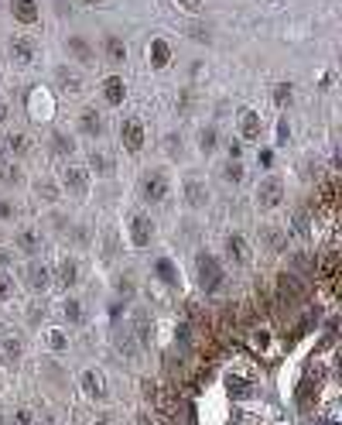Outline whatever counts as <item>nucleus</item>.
I'll list each match as a JSON object with an SVG mask.
<instances>
[{"label":"nucleus","mask_w":342,"mask_h":425,"mask_svg":"<svg viewBox=\"0 0 342 425\" xmlns=\"http://www.w3.org/2000/svg\"><path fill=\"white\" fill-rule=\"evenodd\" d=\"M11 251L24 254L28 261L38 257V254L45 251V230H38V227H21V230L11 237Z\"/></svg>","instance_id":"9b49d317"},{"label":"nucleus","mask_w":342,"mask_h":425,"mask_svg":"<svg viewBox=\"0 0 342 425\" xmlns=\"http://www.w3.org/2000/svg\"><path fill=\"white\" fill-rule=\"evenodd\" d=\"M219 144H223V137H219V127H216V124H202V127L195 131V148H199L202 158H212L219 151Z\"/></svg>","instance_id":"c756f323"},{"label":"nucleus","mask_w":342,"mask_h":425,"mask_svg":"<svg viewBox=\"0 0 342 425\" xmlns=\"http://www.w3.org/2000/svg\"><path fill=\"white\" fill-rule=\"evenodd\" d=\"M82 4H103V0H82Z\"/></svg>","instance_id":"4d7b16f0"},{"label":"nucleus","mask_w":342,"mask_h":425,"mask_svg":"<svg viewBox=\"0 0 342 425\" xmlns=\"http://www.w3.org/2000/svg\"><path fill=\"white\" fill-rule=\"evenodd\" d=\"M21 357H24V340L21 336H0V360H4V367H18Z\"/></svg>","instance_id":"72a5a7b5"},{"label":"nucleus","mask_w":342,"mask_h":425,"mask_svg":"<svg viewBox=\"0 0 342 425\" xmlns=\"http://www.w3.org/2000/svg\"><path fill=\"white\" fill-rule=\"evenodd\" d=\"M287 199V189H285V178L281 175H264L260 182H257V193H253V203H257V210L260 212H277L285 206Z\"/></svg>","instance_id":"39448f33"},{"label":"nucleus","mask_w":342,"mask_h":425,"mask_svg":"<svg viewBox=\"0 0 342 425\" xmlns=\"http://www.w3.org/2000/svg\"><path fill=\"white\" fill-rule=\"evenodd\" d=\"M28 117H31V124H48L55 117V99L45 86L28 90Z\"/></svg>","instance_id":"f8f14e48"},{"label":"nucleus","mask_w":342,"mask_h":425,"mask_svg":"<svg viewBox=\"0 0 342 425\" xmlns=\"http://www.w3.org/2000/svg\"><path fill=\"white\" fill-rule=\"evenodd\" d=\"M137 425H154L151 411H137Z\"/></svg>","instance_id":"864d4df0"},{"label":"nucleus","mask_w":342,"mask_h":425,"mask_svg":"<svg viewBox=\"0 0 342 425\" xmlns=\"http://www.w3.org/2000/svg\"><path fill=\"white\" fill-rule=\"evenodd\" d=\"M151 274L165 285V289L171 291H182V271H178V264L171 261L168 254H158L154 257V264H151Z\"/></svg>","instance_id":"aec40b11"},{"label":"nucleus","mask_w":342,"mask_h":425,"mask_svg":"<svg viewBox=\"0 0 342 425\" xmlns=\"http://www.w3.org/2000/svg\"><path fill=\"white\" fill-rule=\"evenodd\" d=\"M182 199H185V206H189V210H195V212L209 210V206H212L209 182H206L199 172H189L185 178H182Z\"/></svg>","instance_id":"6e6552de"},{"label":"nucleus","mask_w":342,"mask_h":425,"mask_svg":"<svg viewBox=\"0 0 342 425\" xmlns=\"http://www.w3.org/2000/svg\"><path fill=\"white\" fill-rule=\"evenodd\" d=\"M274 141H277V144H287V141H291V120H287V117H281V120H277Z\"/></svg>","instance_id":"a18cd8bd"},{"label":"nucleus","mask_w":342,"mask_h":425,"mask_svg":"<svg viewBox=\"0 0 342 425\" xmlns=\"http://www.w3.org/2000/svg\"><path fill=\"white\" fill-rule=\"evenodd\" d=\"M7 268H14V251H11V247H7V251L0 247V271H7Z\"/></svg>","instance_id":"603ef678"},{"label":"nucleus","mask_w":342,"mask_h":425,"mask_svg":"<svg viewBox=\"0 0 342 425\" xmlns=\"http://www.w3.org/2000/svg\"><path fill=\"white\" fill-rule=\"evenodd\" d=\"M116 137H120V148L127 155H140L144 144H148V131H144V120L140 117H123L120 127H116Z\"/></svg>","instance_id":"1a4fd4ad"},{"label":"nucleus","mask_w":342,"mask_h":425,"mask_svg":"<svg viewBox=\"0 0 342 425\" xmlns=\"http://www.w3.org/2000/svg\"><path fill=\"white\" fill-rule=\"evenodd\" d=\"M65 240H72V247H76V251H86V247L93 244V227H89V223H69Z\"/></svg>","instance_id":"4c0bfd02"},{"label":"nucleus","mask_w":342,"mask_h":425,"mask_svg":"<svg viewBox=\"0 0 342 425\" xmlns=\"http://www.w3.org/2000/svg\"><path fill=\"white\" fill-rule=\"evenodd\" d=\"M52 82H55V90L62 97H79L82 93V76L76 69H69V65H55L52 69Z\"/></svg>","instance_id":"4be33fe9"},{"label":"nucleus","mask_w":342,"mask_h":425,"mask_svg":"<svg viewBox=\"0 0 342 425\" xmlns=\"http://www.w3.org/2000/svg\"><path fill=\"white\" fill-rule=\"evenodd\" d=\"M18 295V281H14V274L11 271H0V302H11Z\"/></svg>","instance_id":"79ce46f5"},{"label":"nucleus","mask_w":342,"mask_h":425,"mask_svg":"<svg viewBox=\"0 0 342 425\" xmlns=\"http://www.w3.org/2000/svg\"><path fill=\"white\" fill-rule=\"evenodd\" d=\"M31 193L38 203H48V206H55L58 199H62V185H58L52 175H38L35 182H31Z\"/></svg>","instance_id":"7c9ffc66"},{"label":"nucleus","mask_w":342,"mask_h":425,"mask_svg":"<svg viewBox=\"0 0 342 425\" xmlns=\"http://www.w3.org/2000/svg\"><path fill=\"white\" fill-rule=\"evenodd\" d=\"M127 41L120 38V35H103V58L106 62H114V65H123L127 62Z\"/></svg>","instance_id":"c9c22d12"},{"label":"nucleus","mask_w":342,"mask_h":425,"mask_svg":"<svg viewBox=\"0 0 342 425\" xmlns=\"http://www.w3.org/2000/svg\"><path fill=\"white\" fill-rule=\"evenodd\" d=\"M0 141H4V151H7V158H14V161H21V158H28L31 151H35V141L24 134V131H7Z\"/></svg>","instance_id":"a878e982"},{"label":"nucleus","mask_w":342,"mask_h":425,"mask_svg":"<svg viewBox=\"0 0 342 425\" xmlns=\"http://www.w3.org/2000/svg\"><path fill=\"white\" fill-rule=\"evenodd\" d=\"M226 387H229V394H233L236 402H247L250 394H253V384H250L243 374H229V377H226Z\"/></svg>","instance_id":"ea45409f"},{"label":"nucleus","mask_w":342,"mask_h":425,"mask_svg":"<svg viewBox=\"0 0 342 425\" xmlns=\"http://www.w3.org/2000/svg\"><path fill=\"white\" fill-rule=\"evenodd\" d=\"M24 285L35 291V295H45V291L52 289V268L45 261H38V257H31L24 264Z\"/></svg>","instance_id":"a211bd4d"},{"label":"nucleus","mask_w":342,"mask_h":425,"mask_svg":"<svg viewBox=\"0 0 342 425\" xmlns=\"http://www.w3.org/2000/svg\"><path fill=\"white\" fill-rule=\"evenodd\" d=\"M65 55L72 58V62H79L82 69H93L99 52H96V45L86 35H65Z\"/></svg>","instance_id":"4468645a"},{"label":"nucleus","mask_w":342,"mask_h":425,"mask_svg":"<svg viewBox=\"0 0 342 425\" xmlns=\"http://www.w3.org/2000/svg\"><path fill=\"white\" fill-rule=\"evenodd\" d=\"M168 195H171V172L165 165H151V168L140 172V178H137V199L144 206H161Z\"/></svg>","instance_id":"f03ea898"},{"label":"nucleus","mask_w":342,"mask_h":425,"mask_svg":"<svg viewBox=\"0 0 342 425\" xmlns=\"http://www.w3.org/2000/svg\"><path fill=\"white\" fill-rule=\"evenodd\" d=\"M11 425H35V411L31 408H14L11 411Z\"/></svg>","instance_id":"c03bdc74"},{"label":"nucleus","mask_w":342,"mask_h":425,"mask_svg":"<svg viewBox=\"0 0 342 425\" xmlns=\"http://www.w3.org/2000/svg\"><path fill=\"white\" fill-rule=\"evenodd\" d=\"M182 11H189V14H202L206 11V0H175Z\"/></svg>","instance_id":"de8ad7c7"},{"label":"nucleus","mask_w":342,"mask_h":425,"mask_svg":"<svg viewBox=\"0 0 342 425\" xmlns=\"http://www.w3.org/2000/svg\"><path fill=\"white\" fill-rule=\"evenodd\" d=\"M253 347H257V350L270 347V333H267V329H257V333H253Z\"/></svg>","instance_id":"3c124183"},{"label":"nucleus","mask_w":342,"mask_h":425,"mask_svg":"<svg viewBox=\"0 0 342 425\" xmlns=\"http://www.w3.org/2000/svg\"><path fill=\"white\" fill-rule=\"evenodd\" d=\"M41 319H45V306H41V295L31 302V309H28V326L31 329H38L41 326Z\"/></svg>","instance_id":"37998d69"},{"label":"nucleus","mask_w":342,"mask_h":425,"mask_svg":"<svg viewBox=\"0 0 342 425\" xmlns=\"http://www.w3.org/2000/svg\"><path fill=\"white\" fill-rule=\"evenodd\" d=\"M110 131V124H106V114L96 107V103H86V107H79L76 114V137H86V141H99V137H106Z\"/></svg>","instance_id":"423d86ee"},{"label":"nucleus","mask_w":342,"mask_h":425,"mask_svg":"<svg viewBox=\"0 0 342 425\" xmlns=\"http://www.w3.org/2000/svg\"><path fill=\"white\" fill-rule=\"evenodd\" d=\"M294 93H298V90H294L291 79H277V82L270 86V103H274L277 110H287V107L294 103Z\"/></svg>","instance_id":"e433bc0d"},{"label":"nucleus","mask_w":342,"mask_h":425,"mask_svg":"<svg viewBox=\"0 0 342 425\" xmlns=\"http://www.w3.org/2000/svg\"><path fill=\"white\" fill-rule=\"evenodd\" d=\"M7 117H11V110H7V103H4V99H0V127H4V124H7Z\"/></svg>","instance_id":"5fc2aeb1"},{"label":"nucleus","mask_w":342,"mask_h":425,"mask_svg":"<svg viewBox=\"0 0 342 425\" xmlns=\"http://www.w3.org/2000/svg\"><path fill=\"white\" fill-rule=\"evenodd\" d=\"M161 151L168 161H178V158L185 155V137L178 134V131H168V134L161 137Z\"/></svg>","instance_id":"58836bf2"},{"label":"nucleus","mask_w":342,"mask_h":425,"mask_svg":"<svg viewBox=\"0 0 342 425\" xmlns=\"http://www.w3.org/2000/svg\"><path fill=\"white\" fill-rule=\"evenodd\" d=\"M99 97H103V107H110V110L123 107V103H127V79L120 76V72L103 76V82H99Z\"/></svg>","instance_id":"f3484780"},{"label":"nucleus","mask_w":342,"mask_h":425,"mask_svg":"<svg viewBox=\"0 0 342 425\" xmlns=\"http://www.w3.org/2000/svg\"><path fill=\"white\" fill-rule=\"evenodd\" d=\"M260 240L270 254H287V240H291V230L287 227H277V223H264L260 227Z\"/></svg>","instance_id":"cd10ccee"},{"label":"nucleus","mask_w":342,"mask_h":425,"mask_svg":"<svg viewBox=\"0 0 342 425\" xmlns=\"http://www.w3.org/2000/svg\"><path fill=\"white\" fill-rule=\"evenodd\" d=\"M236 131H240V141L243 144H257L260 141V131H264V117L260 110H253V107H240L236 110Z\"/></svg>","instance_id":"ddd939ff"},{"label":"nucleus","mask_w":342,"mask_h":425,"mask_svg":"<svg viewBox=\"0 0 342 425\" xmlns=\"http://www.w3.org/2000/svg\"><path fill=\"white\" fill-rule=\"evenodd\" d=\"M250 261H253V247H250V240L243 233H226L223 237V264L229 268H250Z\"/></svg>","instance_id":"9d476101"},{"label":"nucleus","mask_w":342,"mask_h":425,"mask_svg":"<svg viewBox=\"0 0 342 425\" xmlns=\"http://www.w3.org/2000/svg\"><path fill=\"white\" fill-rule=\"evenodd\" d=\"M79 278H82V271H79V261L72 254H65L55 268H52V285H58L62 291H72L79 285Z\"/></svg>","instance_id":"6ab92c4d"},{"label":"nucleus","mask_w":342,"mask_h":425,"mask_svg":"<svg viewBox=\"0 0 342 425\" xmlns=\"http://www.w3.org/2000/svg\"><path fill=\"white\" fill-rule=\"evenodd\" d=\"M226 278H229V271L219 254L195 251V281H199L202 295H219V291L226 289Z\"/></svg>","instance_id":"f257e3e1"},{"label":"nucleus","mask_w":342,"mask_h":425,"mask_svg":"<svg viewBox=\"0 0 342 425\" xmlns=\"http://www.w3.org/2000/svg\"><path fill=\"white\" fill-rule=\"evenodd\" d=\"M45 151H48L52 161L69 165V161L79 155V137L69 134V131H62V127H48V134H45Z\"/></svg>","instance_id":"0eeeda50"},{"label":"nucleus","mask_w":342,"mask_h":425,"mask_svg":"<svg viewBox=\"0 0 342 425\" xmlns=\"http://www.w3.org/2000/svg\"><path fill=\"white\" fill-rule=\"evenodd\" d=\"M257 165L260 168H274V148H260L257 151Z\"/></svg>","instance_id":"8fccbe9b"},{"label":"nucleus","mask_w":342,"mask_h":425,"mask_svg":"<svg viewBox=\"0 0 342 425\" xmlns=\"http://www.w3.org/2000/svg\"><path fill=\"white\" fill-rule=\"evenodd\" d=\"M127 240L133 251H148L158 240V223L148 210H131L127 212Z\"/></svg>","instance_id":"7ed1b4c3"},{"label":"nucleus","mask_w":342,"mask_h":425,"mask_svg":"<svg viewBox=\"0 0 342 425\" xmlns=\"http://www.w3.org/2000/svg\"><path fill=\"white\" fill-rule=\"evenodd\" d=\"M96 425H116V422L110 419V415H99V419H96Z\"/></svg>","instance_id":"6e6d98bb"},{"label":"nucleus","mask_w":342,"mask_h":425,"mask_svg":"<svg viewBox=\"0 0 342 425\" xmlns=\"http://www.w3.org/2000/svg\"><path fill=\"white\" fill-rule=\"evenodd\" d=\"M0 182H4L7 189H21V185L28 182V172H24V165H21V161H14V158L0 161Z\"/></svg>","instance_id":"f704fd0d"},{"label":"nucleus","mask_w":342,"mask_h":425,"mask_svg":"<svg viewBox=\"0 0 342 425\" xmlns=\"http://www.w3.org/2000/svg\"><path fill=\"white\" fill-rule=\"evenodd\" d=\"M18 216H21L18 199H11V195H0V223H14Z\"/></svg>","instance_id":"a19ab883"},{"label":"nucleus","mask_w":342,"mask_h":425,"mask_svg":"<svg viewBox=\"0 0 342 425\" xmlns=\"http://www.w3.org/2000/svg\"><path fill=\"white\" fill-rule=\"evenodd\" d=\"M0 374H4V360H0Z\"/></svg>","instance_id":"13d9d810"},{"label":"nucleus","mask_w":342,"mask_h":425,"mask_svg":"<svg viewBox=\"0 0 342 425\" xmlns=\"http://www.w3.org/2000/svg\"><path fill=\"white\" fill-rule=\"evenodd\" d=\"M120 254H123V240H120V230L110 223V227L103 230V240H99V261H103L106 268H114L116 261H120Z\"/></svg>","instance_id":"5701e85b"},{"label":"nucleus","mask_w":342,"mask_h":425,"mask_svg":"<svg viewBox=\"0 0 342 425\" xmlns=\"http://www.w3.org/2000/svg\"><path fill=\"white\" fill-rule=\"evenodd\" d=\"M79 387H82V394L89 398V402H106V394H110V384H106V374L99 367H86L79 374Z\"/></svg>","instance_id":"dca6fc26"},{"label":"nucleus","mask_w":342,"mask_h":425,"mask_svg":"<svg viewBox=\"0 0 342 425\" xmlns=\"http://www.w3.org/2000/svg\"><path fill=\"white\" fill-rule=\"evenodd\" d=\"M41 343H45V350H52L55 357H65V353H69V347H72V340H69V329H58V326L45 329V333H41Z\"/></svg>","instance_id":"473e14b6"},{"label":"nucleus","mask_w":342,"mask_h":425,"mask_svg":"<svg viewBox=\"0 0 342 425\" xmlns=\"http://www.w3.org/2000/svg\"><path fill=\"white\" fill-rule=\"evenodd\" d=\"M131 333H133V340H137V347H151V340H154V319L148 316V309H133L131 312Z\"/></svg>","instance_id":"393cba45"},{"label":"nucleus","mask_w":342,"mask_h":425,"mask_svg":"<svg viewBox=\"0 0 342 425\" xmlns=\"http://www.w3.org/2000/svg\"><path fill=\"white\" fill-rule=\"evenodd\" d=\"M226 158H240L243 161V141L240 137H229L226 141Z\"/></svg>","instance_id":"09e8293b"},{"label":"nucleus","mask_w":342,"mask_h":425,"mask_svg":"<svg viewBox=\"0 0 342 425\" xmlns=\"http://www.w3.org/2000/svg\"><path fill=\"white\" fill-rule=\"evenodd\" d=\"M62 319H65V329L86 326V306H82V298L72 295V291H65V298H62Z\"/></svg>","instance_id":"bb28decb"},{"label":"nucleus","mask_w":342,"mask_h":425,"mask_svg":"<svg viewBox=\"0 0 342 425\" xmlns=\"http://www.w3.org/2000/svg\"><path fill=\"white\" fill-rule=\"evenodd\" d=\"M11 18L18 21L21 28H35V24H41L38 0H11Z\"/></svg>","instance_id":"c85d7f7f"},{"label":"nucleus","mask_w":342,"mask_h":425,"mask_svg":"<svg viewBox=\"0 0 342 425\" xmlns=\"http://www.w3.org/2000/svg\"><path fill=\"white\" fill-rule=\"evenodd\" d=\"M7 58H11L18 69L35 65V58H38V45H35V38H28V35H14V38L7 41Z\"/></svg>","instance_id":"2eb2a0df"},{"label":"nucleus","mask_w":342,"mask_h":425,"mask_svg":"<svg viewBox=\"0 0 342 425\" xmlns=\"http://www.w3.org/2000/svg\"><path fill=\"white\" fill-rule=\"evenodd\" d=\"M89 161H86V172L96 175V178H114L116 175V158L110 151H103V148H93L89 151Z\"/></svg>","instance_id":"b1692460"},{"label":"nucleus","mask_w":342,"mask_h":425,"mask_svg":"<svg viewBox=\"0 0 342 425\" xmlns=\"http://www.w3.org/2000/svg\"><path fill=\"white\" fill-rule=\"evenodd\" d=\"M58 185H62V195H69V199H76V203H86L89 193H93V175L86 172V165H76V161H69L62 175H58Z\"/></svg>","instance_id":"20e7f679"},{"label":"nucleus","mask_w":342,"mask_h":425,"mask_svg":"<svg viewBox=\"0 0 342 425\" xmlns=\"http://www.w3.org/2000/svg\"><path fill=\"white\" fill-rule=\"evenodd\" d=\"M116 291H120L123 298H131L133 295V274H120V278H116Z\"/></svg>","instance_id":"49530a36"},{"label":"nucleus","mask_w":342,"mask_h":425,"mask_svg":"<svg viewBox=\"0 0 342 425\" xmlns=\"http://www.w3.org/2000/svg\"><path fill=\"white\" fill-rule=\"evenodd\" d=\"M219 178H223L226 185H233V189H240V185H247V165H243L240 158H223Z\"/></svg>","instance_id":"2f4dec72"},{"label":"nucleus","mask_w":342,"mask_h":425,"mask_svg":"<svg viewBox=\"0 0 342 425\" xmlns=\"http://www.w3.org/2000/svg\"><path fill=\"white\" fill-rule=\"evenodd\" d=\"M171 58H175V48H171V41L165 35H154L148 41V65H151V72H165L171 65Z\"/></svg>","instance_id":"412c9836"}]
</instances>
